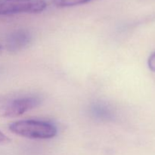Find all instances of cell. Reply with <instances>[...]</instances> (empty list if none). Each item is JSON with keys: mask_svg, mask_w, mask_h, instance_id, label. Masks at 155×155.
Returning a JSON list of instances; mask_svg holds the SVG:
<instances>
[{"mask_svg": "<svg viewBox=\"0 0 155 155\" xmlns=\"http://www.w3.org/2000/svg\"><path fill=\"white\" fill-rule=\"evenodd\" d=\"M46 7L45 0H0V16L40 13Z\"/></svg>", "mask_w": 155, "mask_h": 155, "instance_id": "obj_3", "label": "cell"}, {"mask_svg": "<svg viewBox=\"0 0 155 155\" xmlns=\"http://www.w3.org/2000/svg\"><path fill=\"white\" fill-rule=\"evenodd\" d=\"M42 98L33 93L16 92L0 95V117L13 118L36 108Z\"/></svg>", "mask_w": 155, "mask_h": 155, "instance_id": "obj_1", "label": "cell"}, {"mask_svg": "<svg viewBox=\"0 0 155 155\" xmlns=\"http://www.w3.org/2000/svg\"><path fill=\"white\" fill-rule=\"evenodd\" d=\"M148 65L151 71L155 72V51L151 54L148 61Z\"/></svg>", "mask_w": 155, "mask_h": 155, "instance_id": "obj_7", "label": "cell"}, {"mask_svg": "<svg viewBox=\"0 0 155 155\" xmlns=\"http://www.w3.org/2000/svg\"><path fill=\"white\" fill-rule=\"evenodd\" d=\"M15 134L32 139H48L57 135V127L51 123L36 120H24L9 124Z\"/></svg>", "mask_w": 155, "mask_h": 155, "instance_id": "obj_2", "label": "cell"}, {"mask_svg": "<svg viewBox=\"0 0 155 155\" xmlns=\"http://www.w3.org/2000/svg\"><path fill=\"white\" fill-rule=\"evenodd\" d=\"M33 36L27 30H15L6 37L5 48L9 52L16 53L25 49L30 45Z\"/></svg>", "mask_w": 155, "mask_h": 155, "instance_id": "obj_4", "label": "cell"}, {"mask_svg": "<svg viewBox=\"0 0 155 155\" xmlns=\"http://www.w3.org/2000/svg\"><path fill=\"white\" fill-rule=\"evenodd\" d=\"M51 2L58 8H68L85 4L92 0H51Z\"/></svg>", "mask_w": 155, "mask_h": 155, "instance_id": "obj_6", "label": "cell"}, {"mask_svg": "<svg viewBox=\"0 0 155 155\" xmlns=\"http://www.w3.org/2000/svg\"><path fill=\"white\" fill-rule=\"evenodd\" d=\"M89 113L94 119L99 121L113 120L115 117V111L110 104L104 101H95L89 107Z\"/></svg>", "mask_w": 155, "mask_h": 155, "instance_id": "obj_5", "label": "cell"}, {"mask_svg": "<svg viewBox=\"0 0 155 155\" xmlns=\"http://www.w3.org/2000/svg\"><path fill=\"white\" fill-rule=\"evenodd\" d=\"M2 51V45L0 44V54H1Z\"/></svg>", "mask_w": 155, "mask_h": 155, "instance_id": "obj_9", "label": "cell"}, {"mask_svg": "<svg viewBox=\"0 0 155 155\" xmlns=\"http://www.w3.org/2000/svg\"><path fill=\"white\" fill-rule=\"evenodd\" d=\"M9 141H10L9 138L7 136H5L4 133H2L1 131H0V144L7 143V142H8Z\"/></svg>", "mask_w": 155, "mask_h": 155, "instance_id": "obj_8", "label": "cell"}]
</instances>
